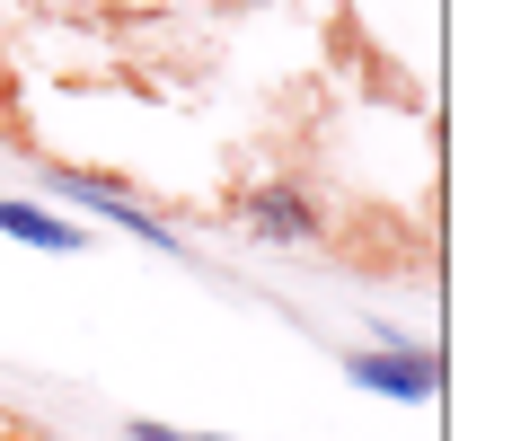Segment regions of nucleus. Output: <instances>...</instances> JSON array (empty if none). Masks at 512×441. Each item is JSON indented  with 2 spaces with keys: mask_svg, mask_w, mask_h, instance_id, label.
<instances>
[{
  "mask_svg": "<svg viewBox=\"0 0 512 441\" xmlns=\"http://www.w3.org/2000/svg\"><path fill=\"white\" fill-rule=\"evenodd\" d=\"M239 212H248V230H256V239H283V247L318 239V212H309V195H292V186H256Z\"/></svg>",
  "mask_w": 512,
  "mask_h": 441,
  "instance_id": "f257e3e1",
  "label": "nucleus"
},
{
  "mask_svg": "<svg viewBox=\"0 0 512 441\" xmlns=\"http://www.w3.org/2000/svg\"><path fill=\"white\" fill-rule=\"evenodd\" d=\"M142 441H212V433H168V424H133Z\"/></svg>",
  "mask_w": 512,
  "mask_h": 441,
  "instance_id": "20e7f679",
  "label": "nucleus"
},
{
  "mask_svg": "<svg viewBox=\"0 0 512 441\" xmlns=\"http://www.w3.org/2000/svg\"><path fill=\"white\" fill-rule=\"evenodd\" d=\"M354 380H371L380 397H433L442 362L433 353H354Z\"/></svg>",
  "mask_w": 512,
  "mask_h": 441,
  "instance_id": "f03ea898",
  "label": "nucleus"
},
{
  "mask_svg": "<svg viewBox=\"0 0 512 441\" xmlns=\"http://www.w3.org/2000/svg\"><path fill=\"white\" fill-rule=\"evenodd\" d=\"M0 230H18L27 247H80V230L53 221V212H36V203H0Z\"/></svg>",
  "mask_w": 512,
  "mask_h": 441,
  "instance_id": "7ed1b4c3",
  "label": "nucleus"
}]
</instances>
